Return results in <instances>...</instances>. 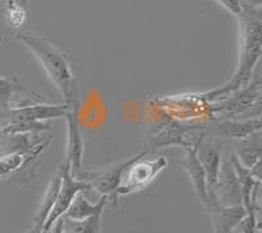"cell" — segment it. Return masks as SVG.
<instances>
[{"mask_svg": "<svg viewBox=\"0 0 262 233\" xmlns=\"http://www.w3.org/2000/svg\"><path fill=\"white\" fill-rule=\"evenodd\" d=\"M16 39L20 41L41 63L46 75L62 93L64 104H80V93L75 81L69 55L57 46H54L45 37L37 36L32 32H18L16 34Z\"/></svg>", "mask_w": 262, "mask_h": 233, "instance_id": "7a4b0ae2", "label": "cell"}, {"mask_svg": "<svg viewBox=\"0 0 262 233\" xmlns=\"http://www.w3.org/2000/svg\"><path fill=\"white\" fill-rule=\"evenodd\" d=\"M240 27V55L237 69L232 79L224 85L195 95L201 101L210 104L216 100H223L231 93L247 85L253 76V72L262 60V9L244 2L243 12L237 16Z\"/></svg>", "mask_w": 262, "mask_h": 233, "instance_id": "6da1fadb", "label": "cell"}, {"mask_svg": "<svg viewBox=\"0 0 262 233\" xmlns=\"http://www.w3.org/2000/svg\"><path fill=\"white\" fill-rule=\"evenodd\" d=\"M106 204H109V202H107V197H105V195H102L96 203H91L84 195V193H79L63 216L74 221L85 220L91 216L104 213Z\"/></svg>", "mask_w": 262, "mask_h": 233, "instance_id": "9a60e30c", "label": "cell"}, {"mask_svg": "<svg viewBox=\"0 0 262 233\" xmlns=\"http://www.w3.org/2000/svg\"><path fill=\"white\" fill-rule=\"evenodd\" d=\"M140 153H142V151L133 157H128L123 161L116 162V164L109 165V167L100 168V169H95V171H85L81 177V181L90 183L92 190L97 192L101 197L102 195L107 197V202L113 206H117V203H118L117 190L121 185L123 173L139 157Z\"/></svg>", "mask_w": 262, "mask_h": 233, "instance_id": "277c9868", "label": "cell"}, {"mask_svg": "<svg viewBox=\"0 0 262 233\" xmlns=\"http://www.w3.org/2000/svg\"><path fill=\"white\" fill-rule=\"evenodd\" d=\"M205 137L211 139H232V141H245L250 135L262 130V120L259 118H216L205 127H201Z\"/></svg>", "mask_w": 262, "mask_h": 233, "instance_id": "52a82bcc", "label": "cell"}, {"mask_svg": "<svg viewBox=\"0 0 262 233\" xmlns=\"http://www.w3.org/2000/svg\"><path fill=\"white\" fill-rule=\"evenodd\" d=\"M24 233H50V232H46V230H43V228L38 227V225H33L29 230H27V232Z\"/></svg>", "mask_w": 262, "mask_h": 233, "instance_id": "d4e9b609", "label": "cell"}, {"mask_svg": "<svg viewBox=\"0 0 262 233\" xmlns=\"http://www.w3.org/2000/svg\"><path fill=\"white\" fill-rule=\"evenodd\" d=\"M17 2H18V3H20V4H23V6L27 7V8H28V4H29V0H17Z\"/></svg>", "mask_w": 262, "mask_h": 233, "instance_id": "f1b7e54d", "label": "cell"}, {"mask_svg": "<svg viewBox=\"0 0 262 233\" xmlns=\"http://www.w3.org/2000/svg\"><path fill=\"white\" fill-rule=\"evenodd\" d=\"M207 211L214 225V233H233L240 221L247 215L244 206H222L217 202H210Z\"/></svg>", "mask_w": 262, "mask_h": 233, "instance_id": "5bb4252c", "label": "cell"}, {"mask_svg": "<svg viewBox=\"0 0 262 233\" xmlns=\"http://www.w3.org/2000/svg\"><path fill=\"white\" fill-rule=\"evenodd\" d=\"M214 198L222 206H243L242 188L238 183L237 174L229 155L228 160L223 161L221 173L217 178L216 188L214 192Z\"/></svg>", "mask_w": 262, "mask_h": 233, "instance_id": "8fae6325", "label": "cell"}, {"mask_svg": "<svg viewBox=\"0 0 262 233\" xmlns=\"http://www.w3.org/2000/svg\"><path fill=\"white\" fill-rule=\"evenodd\" d=\"M59 168L62 169V185H60V190L58 193L57 202L54 204L53 211L50 213L45 225H43V230H46V232H50L54 223L64 215L66 211L69 209V207L71 206V203L79 193H85L88 190H92L90 183L75 178L72 176L71 172H70V168L67 167L66 162L60 165Z\"/></svg>", "mask_w": 262, "mask_h": 233, "instance_id": "9c48e42d", "label": "cell"}, {"mask_svg": "<svg viewBox=\"0 0 262 233\" xmlns=\"http://www.w3.org/2000/svg\"><path fill=\"white\" fill-rule=\"evenodd\" d=\"M60 185H62V169H58V172L55 173V176L53 177V179L49 183L48 189H46L45 194L42 197L41 204L37 208V213L33 218V225H38V227L43 228L46 220H48L49 215L53 211L54 204L57 202L58 193L60 190Z\"/></svg>", "mask_w": 262, "mask_h": 233, "instance_id": "e0dca14e", "label": "cell"}, {"mask_svg": "<svg viewBox=\"0 0 262 233\" xmlns=\"http://www.w3.org/2000/svg\"><path fill=\"white\" fill-rule=\"evenodd\" d=\"M214 2L221 4L226 11L236 17L243 12V7H244V0H214Z\"/></svg>", "mask_w": 262, "mask_h": 233, "instance_id": "ffe728a7", "label": "cell"}, {"mask_svg": "<svg viewBox=\"0 0 262 233\" xmlns=\"http://www.w3.org/2000/svg\"><path fill=\"white\" fill-rule=\"evenodd\" d=\"M41 153H4L0 156V189L29 182Z\"/></svg>", "mask_w": 262, "mask_h": 233, "instance_id": "8992f818", "label": "cell"}, {"mask_svg": "<svg viewBox=\"0 0 262 233\" xmlns=\"http://www.w3.org/2000/svg\"><path fill=\"white\" fill-rule=\"evenodd\" d=\"M50 233H64V218H59L51 227Z\"/></svg>", "mask_w": 262, "mask_h": 233, "instance_id": "cb8c5ba5", "label": "cell"}, {"mask_svg": "<svg viewBox=\"0 0 262 233\" xmlns=\"http://www.w3.org/2000/svg\"><path fill=\"white\" fill-rule=\"evenodd\" d=\"M249 118H259V120H262V95L248 109L247 113L242 116V120H249Z\"/></svg>", "mask_w": 262, "mask_h": 233, "instance_id": "44dd1931", "label": "cell"}, {"mask_svg": "<svg viewBox=\"0 0 262 233\" xmlns=\"http://www.w3.org/2000/svg\"><path fill=\"white\" fill-rule=\"evenodd\" d=\"M198 130H200V126L184 125L179 121H170L148 137L144 150L148 152V155L158 152L163 148H169V147H182L184 150H186L193 146L196 139L202 135L201 132L200 135L193 136L194 132Z\"/></svg>", "mask_w": 262, "mask_h": 233, "instance_id": "5b68a950", "label": "cell"}, {"mask_svg": "<svg viewBox=\"0 0 262 233\" xmlns=\"http://www.w3.org/2000/svg\"><path fill=\"white\" fill-rule=\"evenodd\" d=\"M254 209H256L257 221L262 223V186L259 183L254 195Z\"/></svg>", "mask_w": 262, "mask_h": 233, "instance_id": "7402d4cb", "label": "cell"}, {"mask_svg": "<svg viewBox=\"0 0 262 233\" xmlns=\"http://www.w3.org/2000/svg\"><path fill=\"white\" fill-rule=\"evenodd\" d=\"M196 153H198V158L205 169L210 202H215L216 199L214 198V192L216 188L219 173H221L222 164H223V146L214 142L212 139L209 141V139L203 137L198 144V152Z\"/></svg>", "mask_w": 262, "mask_h": 233, "instance_id": "30bf717a", "label": "cell"}, {"mask_svg": "<svg viewBox=\"0 0 262 233\" xmlns=\"http://www.w3.org/2000/svg\"><path fill=\"white\" fill-rule=\"evenodd\" d=\"M4 12H6L7 24L13 29H21L29 18L28 8L18 3L17 0H6Z\"/></svg>", "mask_w": 262, "mask_h": 233, "instance_id": "ac0fdd59", "label": "cell"}, {"mask_svg": "<svg viewBox=\"0 0 262 233\" xmlns=\"http://www.w3.org/2000/svg\"><path fill=\"white\" fill-rule=\"evenodd\" d=\"M205 137V134L202 132L195 143L191 147L185 150V156L180 161V165L184 168V171L188 173L189 178L191 181V185L194 188L196 197L200 199L201 203L205 207L209 206L210 198H209V189H207V179H206L205 169H203L202 164H201L200 158H198V144H200L201 139Z\"/></svg>", "mask_w": 262, "mask_h": 233, "instance_id": "4fadbf2b", "label": "cell"}, {"mask_svg": "<svg viewBox=\"0 0 262 233\" xmlns=\"http://www.w3.org/2000/svg\"><path fill=\"white\" fill-rule=\"evenodd\" d=\"M79 106L80 104L70 105L69 113L64 116L67 122V157L64 162L72 176L81 179L85 169L83 168L84 141L79 123Z\"/></svg>", "mask_w": 262, "mask_h": 233, "instance_id": "ba28073f", "label": "cell"}, {"mask_svg": "<svg viewBox=\"0 0 262 233\" xmlns=\"http://www.w3.org/2000/svg\"><path fill=\"white\" fill-rule=\"evenodd\" d=\"M3 43H4V38H2V37H0V49H2Z\"/></svg>", "mask_w": 262, "mask_h": 233, "instance_id": "f546056e", "label": "cell"}, {"mask_svg": "<svg viewBox=\"0 0 262 233\" xmlns=\"http://www.w3.org/2000/svg\"><path fill=\"white\" fill-rule=\"evenodd\" d=\"M249 171H250V174L254 177V179H256L257 182L262 186V160L257 161L253 167L250 168Z\"/></svg>", "mask_w": 262, "mask_h": 233, "instance_id": "603a6c76", "label": "cell"}, {"mask_svg": "<svg viewBox=\"0 0 262 233\" xmlns=\"http://www.w3.org/2000/svg\"><path fill=\"white\" fill-rule=\"evenodd\" d=\"M0 123H2L3 126H6V115L2 113V110H0Z\"/></svg>", "mask_w": 262, "mask_h": 233, "instance_id": "4316f807", "label": "cell"}, {"mask_svg": "<svg viewBox=\"0 0 262 233\" xmlns=\"http://www.w3.org/2000/svg\"><path fill=\"white\" fill-rule=\"evenodd\" d=\"M101 218L102 214H97L81 221L64 218V233H101Z\"/></svg>", "mask_w": 262, "mask_h": 233, "instance_id": "d6986e66", "label": "cell"}, {"mask_svg": "<svg viewBox=\"0 0 262 233\" xmlns=\"http://www.w3.org/2000/svg\"><path fill=\"white\" fill-rule=\"evenodd\" d=\"M247 3L250 4V6L256 7V8L262 9V0H248Z\"/></svg>", "mask_w": 262, "mask_h": 233, "instance_id": "484cf974", "label": "cell"}, {"mask_svg": "<svg viewBox=\"0 0 262 233\" xmlns=\"http://www.w3.org/2000/svg\"><path fill=\"white\" fill-rule=\"evenodd\" d=\"M70 105L34 104L23 108L11 109L7 116V125L27 122H48L57 118H64L69 113ZM6 125V126H7Z\"/></svg>", "mask_w": 262, "mask_h": 233, "instance_id": "7c38bea8", "label": "cell"}, {"mask_svg": "<svg viewBox=\"0 0 262 233\" xmlns=\"http://www.w3.org/2000/svg\"><path fill=\"white\" fill-rule=\"evenodd\" d=\"M147 156L148 152L143 150L139 157L126 169L121 179V185L117 190V197H125L143 190L149 183L154 182V179L168 167V160L165 156Z\"/></svg>", "mask_w": 262, "mask_h": 233, "instance_id": "3957f363", "label": "cell"}, {"mask_svg": "<svg viewBox=\"0 0 262 233\" xmlns=\"http://www.w3.org/2000/svg\"><path fill=\"white\" fill-rule=\"evenodd\" d=\"M2 155H3V153H0V156H2Z\"/></svg>", "mask_w": 262, "mask_h": 233, "instance_id": "4dcf8cb0", "label": "cell"}, {"mask_svg": "<svg viewBox=\"0 0 262 233\" xmlns=\"http://www.w3.org/2000/svg\"><path fill=\"white\" fill-rule=\"evenodd\" d=\"M254 233H262V223L261 221H258L257 223V228H256V232Z\"/></svg>", "mask_w": 262, "mask_h": 233, "instance_id": "83f0119b", "label": "cell"}, {"mask_svg": "<svg viewBox=\"0 0 262 233\" xmlns=\"http://www.w3.org/2000/svg\"><path fill=\"white\" fill-rule=\"evenodd\" d=\"M233 155L236 156L238 162L248 169L262 160V130L250 135L245 141L238 142Z\"/></svg>", "mask_w": 262, "mask_h": 233, "instance_id": "2e32d148", "label": "cell"}]
</instances>
